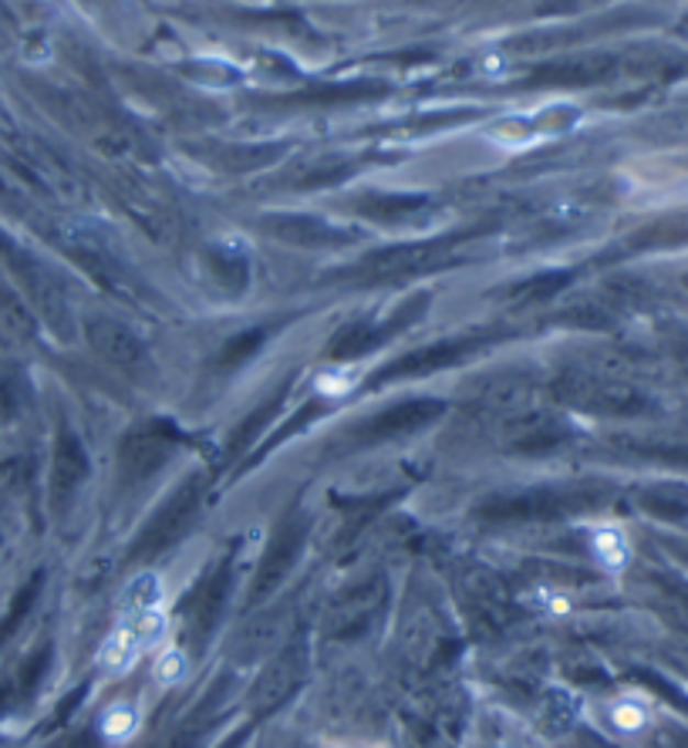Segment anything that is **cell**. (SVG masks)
I'll return each mask as SVG.
<instances>
[{
	"label": "cell",
	"instance_id": "cell-1",
	"mask_svg": "<svg viewBox=\"0 0 688 748\" xmlns=\"http://www.w3.org/2000/svg\"><path fill=\"white\" fill-rule=\"evenodd\" d=\"M169 637V611H166V580L156 570L135 573L125 590L115 614V627L106 637L98 665L106 674L122 678L129 674L145 655L159 651Z\"/></svg>",
	"mask_w": 688,
	"mask_h": 748
},
{
	"label": "cell",
	"instance_id": "cell-2",
	"mask_svg": "<svg viewBox=\"0 0 688 748\" xmlns=\"http://www.w3.org/2000/svg\"><path fill=\"white\" fill-rule=\"evenodd\" d=\"M591 554L608 573H624L631 563V543L618 526H604L591 536Z\"/></svg>",
	"mask_w": 688,
	"mask_h": 748
},
{
	"label": "cell",
	"instance_id": "cell-3",
	"mask_svg": "<svg viewBox=\"0 0 688 748\" xmlns=\"http://www.w3.org/2000/svg\"><path fill=\"white\" fill-rule=\"evenodd\" d=\"M648 722H652V708H648L645 697L624 694V697H618V702L611 705V725H614L618 732H628V735L645 732Z\"/></svg>",
	"mask_w": 688,
	"mask_h": 748
},
{
	"label": "cell",
	"instance_id": "cell-4",
	"mask_svg": "<svg viewBox=\"0 0 688 748\" xmlns=\"http://www.w3.org/2000/svg\"><path fill=\"white\" fill-rule=\"evenodd\" d=\"M186 668H189V661H186V655H182V647L163 644V647H159V655H156L153 678H156L159 688H176V684L186 678Z\"/></svg>",
	"mask_w": 688,
	"mask_h": 748
},
{
	"label": "cell",
	"instance_id": "cell-5",
	"mask_svg": "<svg viewBox=\"0 0 688 748\" xmlns=\"http://www.w3.org/2000/svg\"><path fill=\"white\" fill-rule=\"evenodd\" d=\"M135 725H138V712H135L129 702H115V705L106 708V715H102V735L112 738V741L129 738V735L135 732Z\"/></svg>",
	"mask_w": 688,
	"mask_h": 748
}]
</instances>
